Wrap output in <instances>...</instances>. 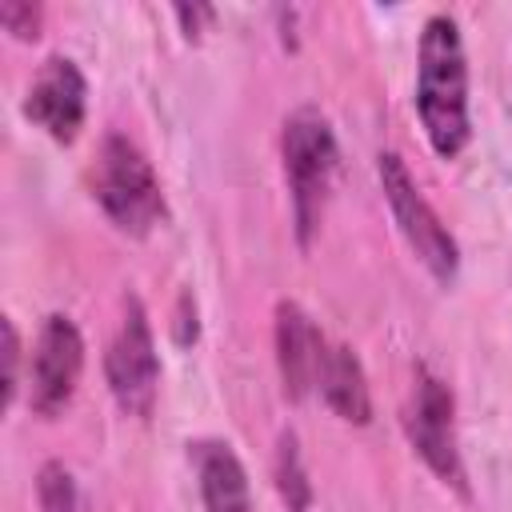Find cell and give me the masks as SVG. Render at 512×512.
<instances>
[{
	"instance_id": "cell-1",
	"label": "cell",
	"mask_w": 512,
	"mask_h": 512,
	"mask_svg": "<svg viewBox=\"0 0 512 512\" xmlns=\"http://www.w3.org/2000/svg\"><path fill=\"white\" fill-rule=\"evenodd\" d=\"M416 116L436 156L452 160L468 144V60L460 24L444 12L428 16L416 48Z\"/></svg>"
},
{
	"instance_id": "cell-2",
	"label": "cell",
	"mask_w": 512,
	"mask_h": 512,
	"mask_svg": "<svg viewBox=\"0 0 512 512\" xmlns=\"http://www.w3.org/2000/svg\"><path fill=\"white\" fill-rule=\"evenodd\" d=\"M280 156H284V180H288V196H292L296 240L308 248L324 220L328 188H332V172H336V136H332L328 116L312 104L296 108L284 120Z\"/></svg>"
},
{
	"instance_id": "cell-3",
	"label": "cell",
	"mask_w": 512,
	"mask_h": 512,
	"mask_svg": "<svg viewBox=\"0 0 512 512\" xmlns=\"http://www.w3.org/2000/svg\"><path fill=\"white\" fill-rule=\"evenodd\" d=\"M88 184H92V196L104 208V216L128 236H148L164 220L160 180H156L148 156L120 132H108L100 140Z\"/></svg>"
},
{
	"instance_id": "cell-4",
	"label": "cell",
	"mask_w": 512,
	"mask_h": 512,
	"mask_svg": "<svg viewBox=\"0 0 512 512\" xmlns=\"http://www.w3.org/2000/svg\"><path fill=\"white\" fill-rule=\"evenodd\" d=\"M376 176L384 188V200L392 208V220L400 224L408 248L416 252V260L432 272L436 284H452L460 272V248L456 236L444 228V220L436 216V208L424 200V192L416 188L408 164L396 152H380L376 156Z\"/></svg>"
},
{
	"instance_id": "cell-5",
	"label": "cell",
	"mask_w": 512,
	"mask_h": 512,
	"mask_svg": "<svg viewBox=\"0 0 512 512\" xmlns=\"http://www.w3.org/2000/svg\"><path fill=\"white\" fill-rule=\"evenodd\" d=\"M104 376H108V388H112L120 412L140 416V420L152 416L156 392H160V356H156L148 312H144L140 296H132V292L124 296L120 328L104 352Z\"/></svg>"
},
{
	"instance_id": "cell-6",
	"label": "cell",
	"mask_w": 512,
	"mask_h": 512,
	"mask_svg": "<svg viewBox=\"0 0 512 512\" xmlns=\"http://www.w3.org/2000/svg\"><path fill=\"white\" fill-rule=\"evenodd\" d=\"M404 432L408 444L416 448V456L456 492H468V476H464V456H460V440H456V400L452 388L432 376L424 364L416 368V384L404 408Z\"/></svg>"
},
{
	"instance_id": "cell-7",
	"label": "cell",
	"mask_w": 512,
	"mask_h": 512,
	"mask_svg": "<svg viewBox=\"0 0 512 512\" xmlns=\"http://www.w3.org/2000/svg\"><path fill=\"white\" fill-rule=\"evenodd\" d=\"M80 372H84L80 328L64 312L44 316V324L32 340V352H28V372H24L28 376V408L48 420L60 416L76 396Z\"/></svg>"
},
{
	"instance_id": "cell-8",
	"label": "cell",
	"mask_w": 512,
	"mask_h": 512,
	"mask_svg": "<svg viewBox=\"0 0 512 512\" xmlns=\"http://www.w3.org/2000/svg\"><path fill=\"white\" fill-rule=\"evenodd\" d=\"M84 108H88V84H84V72L76 68V60L48 56L40 64L36 80L28 84L24 116L36 128H44L56 144H72L84 124Z\"/></svg>"
},
{
	"instance_id": "cell-9",
	"label": "cell",
	"mask_w": 512,
	"mask_h": 512,
	"mask_svg": "<svg viewBox=\"0 0 512 512\" xmlns=\"http://www.w3.org/2000/svg\"><path fill=\"white\" fill-rule=\"evenodd\" d=\"M324 348H328V340L312 324V316L296 300H280L276 304V364H280L288 400H304L308 392H316V372H320Z\"/></svg>"
},
{
	"instance_id": "cell-10",
	"label": "cell",
	"mask_w": 512,
	"mask_h": 512,
	"mask_svg": "<svg viewBox=\"0 0 512 512\" xmlns=\"http://www.w3.org/2000/svg\"><path fill=\"white\" fill-rule=\"evenodd\" d=\"M188 448H192L188 456H192V468H196L204 512H256L252 488H248V472H244L240 456L232 452V444L196 440Z\"/></svg>"
},
{
	"instance_id": "cell-11",
	"label": "cell",
	"mask_w": 512,
	"mask_h": 512,
	"mask_svg": "<svg viewBox=\"0 0 512 512\" xmlns=\"http://www.w3.org/2000/svg\"><path fill=\"white\" fill-rule=\"evenodd\" d=\"M316 392L320 400L348 424H368L372 420V392L360 356L348 344H328L320 372H316Z\"/></svg>"
},
{
	"instance_id": "cell-12",
	"label": "cell",
	"mask_w": 512,
	"mask_h": 512,
	"mask_svg": "<svg viewBox=\"0 0 512 512\" xmlns=\"http://www.w3.org/2000/svg\"><path fill=\"white\" fill-rule=\"evenodd\" d=\"M276 488L284 496V504L292 512H308L312 504V484H308V472H304V460H300V444L292 432L280 436L276 444Z\"/></svg>"
},
{
	"instance_id": "cell-13",
	"label": "cell",
	"mask_w": 512,
	"mask_h": 512,
	"mask_svg": "<svg viewBox=\"0 0 512 512\" xmlns=\"http://www.w3.org/2000/svg\"><path fill=\"white\" fill-rule=\"evenodd\" d=\"M36 500H40V512H80L72 468L60 460H44L36 472Z\"/></svg>"
},
{
	"instance_id": "cell-14",
	"label": "cell",
	"mask_w": 512,
	"mask_h": 512,
	"mask_svg": "<svg viewBox=\"0 0 512 512\" xmlns=\"http://www.w3.org/2000/svg\"><path fill=\"white\" fill-rule=\"evenodd\" d=\"M40 4H20V0H4L0 4V20H4V28L16 36V40H36V32H40Z\"/></svg>"
},
{
	"instance_id": "cell-15",
	"label": "cell",
	"mask_w": 512,
	"mask_h": 512,
	"mask_svg": "<svg viewBox=\"0 0 512 512\" xmlns=\"http://www.w3.org/2000/svg\"><path fill=\"white\" fill-rule=\"evenodd\" d=\"M24 348H20V332H16V324L4 316V404H12L16 400V392H20V356Z\"/></svg>"
},
{
	"instance_id": "cell-16",
	"label": "cell",
	"mask_w": 512,
	"mask_h": 512,
	"mask_svg": "<svg viewBox=\"0 0 512 512\" xmlns=\"http://www.w3.org/2000/svg\"><path fill=\"white\" fill-rule=\"evenodd\" d=\"M176 16H180L184 32L196 36V32H200V20H212V8H204V4H196V8H176Z\"/></svg>"
}]
</instances>
